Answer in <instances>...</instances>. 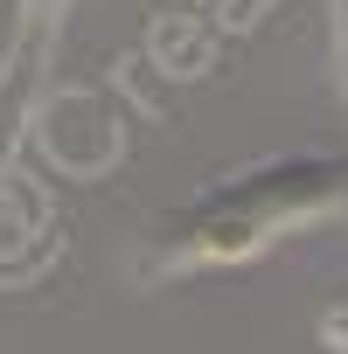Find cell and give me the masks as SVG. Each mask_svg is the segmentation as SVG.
Masks as SVG:
<instances>
[{"instance_id":"obj_2","label":"cell","mask_w":348,"mask_h":354,"mask_svg":"<svg viewBox=\"0 0 348 354\" xmlns=\"http://www.w3.org/2000/svg\"><path fill=\"white\" fill-rule=\"evenodd\" d=\"M334 63H341V77H348V0L334 8Z\"/></svg>"},{"instance_id":"obj_1","label":"cell","mask_w":348,"mask_h":354,"mask_svg":"<svg viewBox=\"0 0 348 354\" xmlns=\"http://www.w3.org/2000/svg\"><path fill=\"white\" fill-rule=\"evenodd\" d=\"M327 216H348V153H293L265 160L251 174H230L223 188L195 195L174 223H160L146 271H202V264H244L279 236H299Z\"/></svg>"}]
</instances>
